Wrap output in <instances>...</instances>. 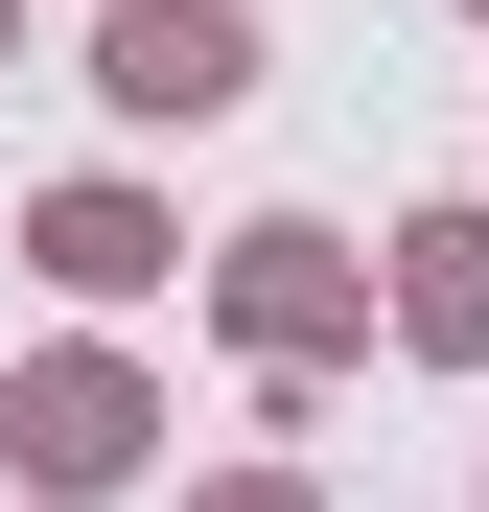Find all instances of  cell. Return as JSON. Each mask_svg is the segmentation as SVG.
<instances>
[{
    "mask_svg": "<svg viewBox=\"0 0 489 512\" xmlns=\"http://www.w3.org/2000/svg\"><path fill=\"white\" fill-rule=\"evenodd\" d=\"M210 326L303 396V373H350V350H373V256L326 233V210H257V233H210Z\"/></svg>",
    "mask_w": 489,
    "mask_h": 512,
    "instance_id": "obj_1",
    "label": "cell"
},
{
    "mask_svg": "<svg viewBox=\"0 0 489 512\" xmlns=\"http://www.w3.org/2000/svg\"><path fill=\"white\" fill-rule=\"evenodd\" d=\"M94 117H117V140L257 117V0H94Z\"/></svg>",
    "mask_w": 489,
    "mask_h": 512,
    "instance_id": "obj_2",
    "label": "cell"
},
{
    "mask_svg": "<svg viewBox=\"0 0 489 512\" xmlns=\"http://www.w3.org/2000/svg\"><path fill=\"white\" fill-rule=\"evenodd\" d=\"M140 443H163V373L140 350H24V373H0V466H24L47 512L140 489Z\"/></svg>",
    "mask_w": 489,
    "mask_h": 512,
    "instance_id": "obj_3",
    "label": "cell"
},
{
    "mask_svg": "<svg viewBox=\"0 0 489 512\" xmlns=\"http://www.w3.org/2000/svg\"><path fill=\"white\" fill-rule=\"evenodd\" d=\"M24 280H47V303H163V280H187V233H163L140 163H70V187L24 210Z\"/></svg>",
    "mask_w": 489,
    "mask_h": 512,
    "instance_id": "obj_4",
    "label": "cell"
},
{
    "mask_svg": "<svg viewBox=\"0 0 489 512\" xmlns=\"http://www.w3.org/2000/svg\"><path fill=\"white\" fill-rule=\"evenodd\" d=\"M373 326H396L420 373H489V187L396 210V256H373Z\"/></svg>",
    "mask_w": 489,
    "mask_h": 512,
    "instance_id": "obj_5",
    "label": "cell"
},
{
    "mask_svg": "<svg viewBox=\"0 0 489 512\" xmlns=\"http://www.w3.org/2000/svg\"><path fill=\"white\" fill-rule=\"evenodd\" d=\"M187 512H326V489H303V466H210Z\"/></svg>",
    "mask_w": 489,
    "mask_h": 512,
    "instance_id": "obj_6",
    "label": "cell"
},
{
    "mask_svg": "<svg viewBox=\"0 0 489 512\" xmlns=\"http://www.w3.org/2000/svg\"><path fill=\"white\" fill-rule=\"evenodd\" d=\"M0 70H24V0H0Z\"/></svg>",
    "mask_w": 489,
    "mask_h": 512,
    "instance_id": "obj_7",
    "label": "cell"
},
{
    "mask_svg": "<svg viewBox=\"0 0 489 512\" xmlns=\"http://www.w3.org/2000/svg\"><path fill=\"white\" fill-rule=\"evenodd\" d=\"M443 24H489V0H443Z\"/></svg>",
    "mask_w": 489,
    "mask_h": 512,
    "instance_id": "obj_8",
    "label": "cell"
}]
</instances>
